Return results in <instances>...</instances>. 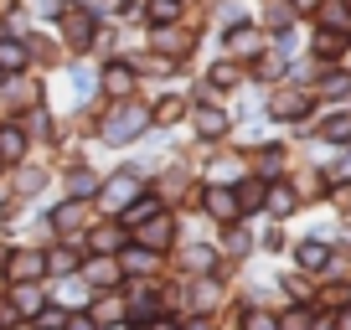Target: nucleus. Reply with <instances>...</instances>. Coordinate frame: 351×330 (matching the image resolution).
I'll list each match as a JSON object with an SVG mask.
<instances>
[{
  "label": "nucleus",
  "instance_id": "1",
  "mask_svg": "<svg viewBox=\"0 0 351 330\" xmlns=\"http://www.w3.org/2000/svg\"><path fill=\"white\" fill-rule=\"evenodd\" d=\"M150 124V109H140V103H119V109L104 119V144H130V140H140V129Z\"/></svg>",
  "mask_w": 351,
  "mask_h": 330
},
{
  "label": "nucleus",
  "instance_id": "2",
  "mask_svg": "<svg viewBox=\"0 0 351 330\" xmlns=\"http://www.w3.org/2000/svg\"><path fill=\"white\" fill-rule=\"evenodd\" d=\"M176 238V222L165 217V212H155V217L140 222V248H150V253H160V248H171Z\"/></svg>",
  "mask_w": 351,
  "mask_h": 330
},
{
  "label": "nucleus",
  "instance_id": "3",
  "mask_svg": "<svg viewBox=\"0 0 351 330\" xmlns=\"http://www.w3.org/2000/svg\"><path fill=\"white\" fill-rule=\"evenodd\" d=\"M134 196H140V165H124L119 176L104 186V201H109V207H119V201H134Z\"/></svg>",
  "mask_w": 351,
  "mask_h": 330
},
{
  "label": "nucleus",
  "instance_id": "4",
  "mask_svg": "<svg viewBox=\"0 0 351 330\" xmlns=\"http://www.w3.org/2000/svg\"><path fill=\"white\" fill-rule=\"evenodd\" d=\"M5 274H11L16 284H36V279L47 274V258L42 253H11L5 258Z\"/></svg>",
  "mask_w": 351,
  "mask_h": 330
},
{
  "label": "nucleus",
  "instance_id": "5",
  "mask_svg": "<svg viewBox=\"0 0 351 330\" xmlns=\"http://www.w3.org/2000/svg\"><path fill=\"white\" fill-rule=\"evenodd\" d=\"M62 36L83 52V47L93 42V16H88V11H62Z\"/></svg>",
  "mask_w": 351,
  "mask_h": 330
},
{
  "label": "nucleus",
  "instance_id": "6",
  "mask_svg": "<svg viewBox=\"0 0 351 330\" xmlns=\"http://www.w3.org/2000/svg\"><path fill=\"white\" fill-rule=\"evenodd\" d=\"M207 212H212L217 222H232V217H238V196H232L228 186H212V191H207Z\"/></svg>",
  "mask_w": 351,
  "mask_h": 330
},
{
  "label": "nucleus",
  "instance_id": "7",
  "mask_svg": "<svg viewBox=\"0 0 351 330\" xmlns=\"http://www.w3.org/2000/svg\"><path fill=\"white\" fill-rule=\"evenodd\" d=\"M21 155H26V129L0 124V160H21Z\"/></svg>",
  "mask_w": 351,
  "mask_h": 330
},
{
  "label": "nucleus",
  "instance_id": "8",
  "mask_svg": "<svg viewBox=\"0 0 351 330\" xmlns=\"http://www.w3.org/2000/svg\"><path fill=\"white\" fill-rule=\"evenodd\" d=\"M26 42H16V36H5V42H0V73H21L26 67Z\"/></svg>",
  "mask_w": 351,
  "mask_h": 330
},
{
  "label": "nucleus",
  "instance_id": "9",
  "mask_svg": "<svg viewBox=\"0 0 351 330\" xmlns=\"http://www.w3.org/2000/svg\"><path fill=\"white\" fill-rule=\"evenodd\" d=\"M305 109H310L305 93H279V99H274V114H279V119H300Z\"/></svg>",
  "mask_w": 351,
  "mask_h": 330
},
{
  "label": "nucleus",
  "instance_id": "10",
  "mask_svg": "<svg viewBox=\"0 0 351 330\" xmlns=\"http://www.w3.org/2000/svg\"><path fill=\"white\" fill-rule=\"evenodd\" d=\"M104 88H109L114 99H124V93L134 88V73H130V67H109V73H104Z\"/></svg>",
  "mask_w": 351,
  "mask_h": 330
},
{
  "label": "nucleus",
  "instance_id": "11",
  "mask_svg": "<svg viewBox=\"0 0 351 330\" xmlns=\"http://www.w3.org/2000/svg\"><path fill=\"white\" fill-rule=\"evenodd\" d=\"M16 309H21V315H42V289L36 284H16Z\"/></svg>",
  "mask_w": 351,
  "mask_h": 330
},
{
  "label": "nucleus",
  "instance_id": "12",
  "mask_svg": "<svg viewBox=\"0 0 351 330\" xmlns=\"http://www.w3.org/2000/svg\"><path fill=\"white\" fill-rule=\"evenodd\" d=\"M222 129H228V119H222L217 109H202V114H197V134H202V140H217Z\"/></svg>",
  "mask_w": 351,
  "mask_h": 330
},
{
  "label": "nucleus",
  "instance_id": "13",
  "mask_svg": "<svg viewBox=\"0 0 351 330\" xmlns=\"http://www.w3.org/2000/svg\"><path fill=\"white\" fill-rule=\"evenodd\" d=\"M228 47H232V52H238V57H253V52H258V31H248V26H238V31H228Z\"/></svg>",
  "mask_w": 351,
  "mask_h": 330
},
{
  "label": "nucleus",
  "instance_id": "14",
  "mask_svg": "<svg viewBox=\"0 0 351 330\" xmlns=\"http://www.w3.org/2000/svg\"><path fill=\"white\" fill-rule=\"evenodd\" d=\"M93 191H99V181H93V170H83V165H77L73 176H67V196H93Z\"/></svg>",
  "mask_w": 351,
  "mask_h": 330
},
{
  "label": "nucleus",
  "instance_id": "15",
  "mask_svg": "<svg viewBox=\"0 0 351 330\" xmlns=\"http://www.w3.org/2000/svg\"><path fill=\"white\" fill-rule=\"evenodd\" d=\"M315 52H320V57H341V52H346V36H341V31H330V26H326V31L315 36Z\"/></svg>",
  "mask_w": 351,
  "mask_h": 330
},
{
  "label": "nucleus",
  "instance_id": "16",
  "mask_svg": "<svg viewBox=\"0 0 351 330\" xmlns=\"http://www.w3.org/2000/svg\"><path fill=\"white\" fill-rule=\"evenodd\" d=\"M300 268H326V242H300Z\"/></svg>",
  "mask_w": 351,
  "mask_h": 330
},
{
  "label": "nucleus",
  "instance_id": "17",
  "mask_svg": "<svg viewBox=\"0 0 351 330\" xmlns=\"http://www.w3.org/2000/svg\"><path fill=\"white\" fill-rule=\"evenodd\" d=\"M88 279H93V284H114V279H119V264H114V258H93V264H88Z\"/></svg>",
  "mask_w": 351,
  "mask_h": 330
},
{
  "label": "nucleus",
  "instance_id": "18",
  "mask_svg": "<svg viewBox=\"0 0 351 330\" xmlns=\"http://www.w3.org/2000/svg\"><path fill=\"white\" fill-rule=\"evenodd\" d=\"M176 16H181V5H176V0H150V21H155V26H171Z\"/></svg>",
  "mask_w": 351,
  "mask_h": 330
},
{
  "label": "nucleus",
  "instance_id": "19",
  "mask_svg": "<svg viewBox=\"0 0 351 330\" xmlns=\"http://www.w3.org/2000/svg\"><path fill=\"white\" fill-rule=\"evenodd\" d=\"M289 207H295V191H289V186L269 191V212H274V217H289Z\"/></svg>",
  "mask_w": 351,
  "mask_h": 330
},
{
  "label": "nucleus",
  "instance_id": "20",
  "mask_svg": "<svg viewBox=\"0 0 351 330\" xmlns=\"http://www.w3.org/2000/svg\"><path fill=\"white\" fill-rule=\"evenodd\" d=\"M124 253H130V258H124V268H130V274H145V268H155V253H150V248H124Z\"/></svg>",
  "mask_w": 351,
  "mask_h": 330
},
{
  "label": "nucleus",
  "instance_id": "21",
  "mask_svg": "<svg viewBox=\"0 0 351 330\" xmlns=\"http://www.w3.org/2000/svg\"><path fill=\"white\" fill-rule=\"evenodd\" d=\"M320 93H326V99H346V93H351V77L346 73H330L326 83H320Z\"/></svg>",
  "mask_w": 351,
  "mask_h": 330
},
{
  "label": "nucleus",
  "instance_id": "22",
  "mask_svg": "<svg viewBox=\"0 0 351 330\" xmlns=\"http://www.w3.org/2000/svg\"><path fill=\"white\" fill-rule=\"evenodd\" d=\"M16 186H21V196H36V191L47 186V170H21V181H16Z\"/></svg>",
  "mask_w": 351,
  "mask_h": 330
},
{
  "label": "nucleus",
  "instance_id": "23",
  "mask_svg": "<svg viewBox=\"0 0 351 330\" xmlns=\"http://www.w3.org/2000/svg\"><path fill=\"white\" fill-rule=\"evenodd\" d=\"M77 222H83V207H77V201H62V207H57V227H77Z\"/></svg>",
  "mask_w": 351,
  "mask_h": 330
},
{
  "label": "nucleus",
  "instance_id": "24",
  "mask_svg": "<svg viewBox=\"0 0 351 330\" xmlns=\"http://www.w3.org/2000/svg\"><path fill=\"white\" fill-rule=\"evenodd\" d=\"M243 330H279V320L263 315V309H248V315H243Z\"/></svg>",
  "mask_w": 351,
  "mask_h": 330
},
{
  "label": "nucleus",
  "instance_id": "25",
  "mask_svg": "<svg viewBox=\"0 0 351 330\" xmlns=\"http://www.w3.org/2000/svg\"><path fill=\"white\" fill-rule=\"evenodd\" d=\"M212 83H217V88H228V83H238V67H232V62H217V67H212Z\"/></svg>",
  "mask_w": 351,
  "mask_h": 330
},
{
  "label": "nucleus",
  "instance_id": "26",
  "mask_svg": "<svg viewBox=\"0 0 351 330\" xmlns=\"http://www.w3.org/2000/svg\"><path fill=\"white\" fill-rule=\"evenodd\" d=\"M73 88H77V99L93 93V73H88V67H73Z\"/></svg>",
  "mask_w": 351,
  "mask_h": 330
},
{
  "label": "nucleus",
  "instance_id": "27",
  "mask_svg": "<svg viewBox=\"0 0 351 330\" xmlns=\"http://www.w3.org/2000/svg\"><path fill=\"white\" fill-rule=\"evenodd\" d=\"M93 315H99V320H119L124 305H119V299H99V305H93Z\"/></svg>",
  "mask_w": 351,
  "mask_h": 330
},
{
  "label": "nucleus",
  "instance_id": "28",
  "mask_svg": "<svg viewBox=\"0 0 351 330\" xmlns=\"http://www.w3.org/2000/svg\"><path fill=\"white\" fill-rule=\"evenodd\" d=\"M326 140H351V119H346V114L326 124Z\"/></svg>",
  "mask_w": 351,
  "mask_h": 330
},
{
  "label": "nucleus",
  "instance_id": "29",
  "mask_svg": "<svg viewBox=\"0 0 351 330\" xmlns=\"http://www.w3.org/2000/svg\"><path fill=\"white\" fill-rule=\"evenodd\" d=\"M269 26H289V5L285 0H269Z\"/></svg>",
  "mask_w": 351,
  "mask_h": 330
},
{
  "label": "nucleus",
  "instance_id": "30",
  "mask_svg": "<svg viewBox=\"0 0 351 330\" xmlns=\"http://www.w3.org/2000/svg\"><path fill=\"white\" fill-rule=\"evenodd\" d=\"M279 330H310V315H305V309H295V315L279 320Z\"/></svg>",
  "mask_w": 351,
  "mask_h": 330
},
{
  "label": "nucleus",
  "instance_id": "31",
  "mask_svg": "<svg viewBox=\"0 0 351 330\" xmlns=\"http://www.w3.org/2000/svg\"><path fill=\"white\" fill-rule=\"evenodd\" d=\"M176 114H181V99H165V103H160V109H155V119H160V124H171V119H176Z\"/></svg>",
  "mask_w": 351,
  "mask_h": 330
},
{
  "label": "nucleus",
  "instance_id": "32",
  "mask_svg": "<svg viewBox=\"0 0 351 330\" xmlns=\"http://www.w3.org/2000/svg\"><path fill=\"white\" fill-rule=\"evenodd\" d=\"M47 268H57V274H62V268H77V253H57V258H47Z\"/></svg>",
  "mask_w": 351,
  "mask_h": 330
},
{
  "label": "nucleus",
  "instance_id": "33",
  "mask_svg": "<svg viewBox=\"0 0 351 330\" xmlns=\"http://www.w3.org/2000/svg\"><path fill=\"white\" fill-rule=\"evenodd\" d=\"M186 264H191V268H212V253H207V248H191Z\"/></svg>",
  "mask_w": 351,
  "mask_h": 330
},
{
  "label": "nucleus",
  "instance_id": "34",
  "mask_svg": "<svg viewBox=\"0 0 351 330\" xmlns=\"http://www.w3.org/2000/svg\"><path fill=\"white\" fill-rule=\"evenodd\" d=\"M16 315H21V309H16V299H0V325H11Z\"/></svg>",
  "mask_w": 351,
  "mask_h": 330
},
{
  "label": "nucleus",
  "instance_id": "35",
  "mask_svg": "<svg viewBox=\"0 0 351 330\" xmlns=\"http://www.w3.org/2000/svg\"><path fill=\"white\" fill-rule=\"evenodd\" d=\"M42 330H62V315H57V309H42Z\"/></svg>",
  "mask_w": 351,
  "mask_h": 330
},
{
  "label": "nucleus",
  "instance_id": "36",
  "mask_svg": "<svg viewBox=\"0 0 351 330\" xmlns=\"http://www.w3.org/2000/svg\"><path fill=\"white\" fill-rule=\"evenodd\" d=\"M62 330H93V320H88V315H73V320H62Z\"/></svg>",
  "mask_w": 351,
  "mask_h": 330
},
{
  "label": "nucleus",
  "instance_id": "37",
  "mask_svg": "<svg viewBox=\"0 0 351 330\" xmlns=\"http://www.w3.org/2000/svg\"><path fill=\"white\" fill-rule=\"evenodd\" d=\"M186 330H212V320H191V325Z\"/></svg>",
  "mask_w": 351,
  "mask_h": 330
},
{
  "label": "nucleus",
  "instance_id": "38",
  "mask_svg": "<svg viewBox=\"0 0 351 330\" xmlns=\"http://www.w3.org/2000/svg\"><path fill=\"white\" fill-rule=\"evenodd\" d=\"M155 330H181V325H171V320H160V325H155Z\"/></svg>",
  "mask_w": 351,
  "mask_h": 330
},
{
  "label": "nucleus",
  "instance_id": "39",
  "mask_svg": "<svg viewBox=\"0 0 351 330\" xmlns=\"http://www.w3.org/2000/svg\"><path fill=\"white\" fill-rule=\"evenodd\" d=\"M341 330H351V315H341Z\"/></svg>",
  "mask_w": 351,
  "mask_h": 330
},
{
  "label": "nucleus",
  "instance_id": "40",
  "mask_svg": "<svg viewBox=\"0 0 351 330\" xmlns=\"http://www.w3.org/2000/svg\"><path fill=\"white\" fill-rule=\"evenodd\" d=\"M0 268H5V258H0Z\"/></svg>",
  "mask_w": 351,
  "mask_h": 330
},
{
  "label": "nucleus",
  "instance_id": "41",
  "mask_svg": "<svg viewBox=\"0 0 351 330\" xmlns=\"http://www.w3.org/2000/svg\"><path fill=\"white\" fill-rule=\"evenodd\" d=\"M0 165H5V160H0Z\"/></svg>",
  "mask_w": 351,
  "mask_h": 330
}]
</instances>
